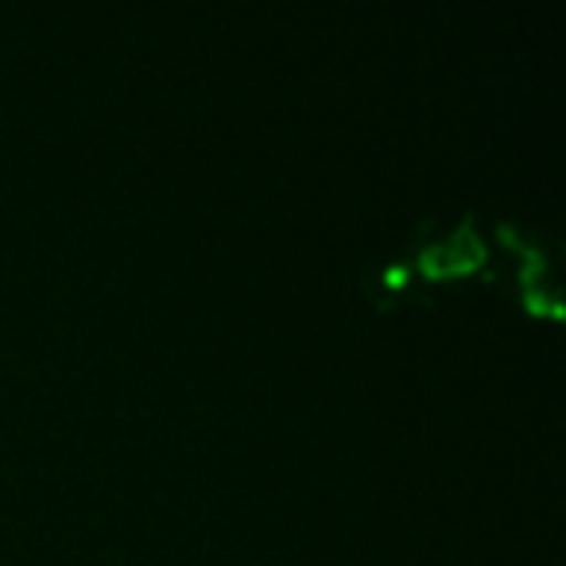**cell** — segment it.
<instances>
[{"mask_svg": "<svg viewBox=\"0 0 566 566\" xmlns=\"http://www.w3.org/2000/svg\"><path fill=\"white\" fill-rule=\"evenodd\" d=\"M485 264V244H481L473 221H462L447 241L427 244L416 256V264H408V272H419L423 280H450V275L473 272Z\"/></svg>", "mask_w": 566, "mask_h": 566, "instance_id": "obj_1", "label": "cell"}]
</instances>
